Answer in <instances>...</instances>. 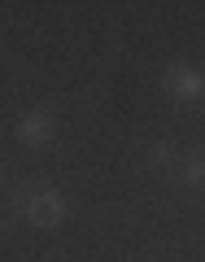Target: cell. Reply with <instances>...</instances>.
I'll list each match as a JSON object with an SVG mask.
<instances>
[{
	"label": "cell",
	"instance_id": "cell-4",
	"mask_svg": "<svg viewBox=\"0 0 205 262\" xmlns=\"http://www.w3.org/2000/svg\"><path fill=\"white\" fill-rule=\"evenodd\" d=\"M22 136H27V140H44V122H39V118H31L27 127H22Z\"/></svg>",
	"mask_w": 205,
	"mask_h": 262
},
{
	"label": "cell",
	"instance_id": "cell-1",
	"mask_svg": "<svg viewBox=\"0 0 205 262\" xmlns=\"http://www.w3.org/2000/svg\"><path fill=\"white\" fill-rule=\"evenodd\" d=\"M31 219H39V223H53L57 214H61V201L57 196H31Z\"/></svg>",
	"mask_w": 205,
	"mask_h": 262
},
{
	"label": "cell",
	"instance_id": "cell-3",
	"mask_svg": "<svg viewBox=\"0 0 205 262\" xmlns=\"http://www.w3.org/2000/svg\"><path fill=\"white\" fill-rule=\"evenodd\" d=\"M188 179H192V184H201V179H205V149L196 153V162L188 166Z\"/></svg>",
	"mask_w": 205,
	"mask_h": 262
},
{
	"label": "cell",
	"instance_id": "cell-2",
	"mask_svg": "<svg viewBox=\"0 0 205 262\" xmlns=\"http://www.w3.org/2000/svg\"><path fill=\"white\" fill-rule=\"evenodd\" d=\"M170 83H175L179 92H188V96H192V92H201V79H196V75H188V70H179V75H170Z\"/></svg>",
	"mask_w": 205,
	"mask_h": 262
}]
</instances>
